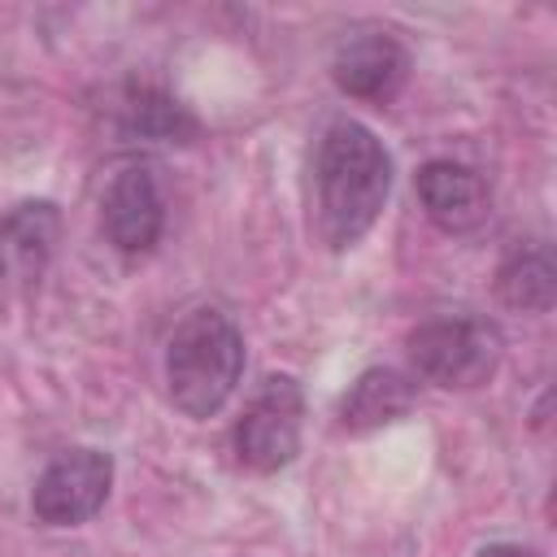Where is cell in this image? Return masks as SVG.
I'll return each mask as SVG.
<instances>
[{"label":"cell","mask_w":557,"mask_h":557,"mask_svg":"<svg viewBox=\"0 0 557 557\" xmlns=\"http://www.w3.org/2000/svg\"><path fill=\"white\" fill-rule=\"evenodd\" d=\"M409 366L435 387H479L500 366V331L474 313L426 318L409 331Z\"/></svg>","instance_id":"cell-3"},{"label":"cell","mask_w":557,"mask_h":557,"mask_svg":"<svg viewBox=\"0 0 557 557\" xmlns=\"http://www.w3.org/2000/svg\"><path fill=\"white\" fill-rule=\"evenodd\" d=\"M100 226L104 239L122 252V257H144L152 252V244L165 231V191L157 183L152 165H122L100 200Z\"/></svg>","instance_id":"cell-7"},{"label":"cell","mask_w":557,"mask_h":557,"mask_svg":"<svg viewBox=\"0 0 557 557\" xmlns=\"http://www.w3.org/2000/svg\"><path fill=\"white\" fill-rule=\"evenodd\" d=\"M244 374V335L222 309H191L165 348V387L187 418H213Z\"/></svg>","instance_id":"cell-2"},{"label":"cell","mask_w":557,"mask_h":557,"mask_svg":"<svg viewBox=\"0 0 557 557\" xmlns=\"http://www.w3.org/2000/svg\"><path fill=\"white\" fill-rule=\"evenodd\" d=\"M331 78L352 100L387 104L409 78V52L392 30H357L335 48Z\"/></svg>","instance_id":"cell-8"},{"label":"cell","mask_w":557,"mask_h":557,"mask_svg":"<svg viewBox=\"0 0 557 557\" xmlns=\"http://www.w3.org/2000/svg\"><path fill=\"white\" fill-rule=\"evenodd\" d=\"M474 557H540L535 548H527V544H509V540H496V544H483Z\"/></svg>","instance_id":"cell-13"},{"label":"cell","mask_w":557,"mask_h":557,"mask_svg":"<svg viewBox=\"0 0 557 557\" xmlns=\"http://www.w3.org/2000/svg\"><path fill=\"white\" fill-rule=\"evenodd\" d=\"M496 292L509 309L522 313H548L553 309V292H557V270H553V252L548 244H518L500 274H496Z\"/></svg>","instance_id":"cell-12"},{"label":"cell","mask_w":557,"mask_h":557,"mask_svg":"<svg viewBox=\"0 0 557 557\" xmlns=\"http://www.w3.org/2000/svg\"><path fill=\"white\" fill-rule=\"evenodd\" d=\"M117 126L126 139H144V144H191L200 122L187 113L183 100H174L161 87L148 83H131L117 100Z\"/></svg>","instance_id":"cell-11"},{"label":"cell","mask_w":557,"mask_h":557,"mask_svg":"<svg viewBox=\"0 0 557 557\" xmlns=\"http://www.w3.org/2000/svg\"><path fill=\"white\" fill-rule=\"evenodd\" d=\"M413 187H418V200H422L426 218L440 231H453V235L474 231L487 218V205H492L483 174L470 170V165H461V161H448V157L426 161L418 170Z\"/></svg>","instance_id":"cell-9"},{"label":"cell","mask_w":557,"mask_h":557,"mask_svg":"<svg viewBox=\"0 0 557 557\" xmlns=\"http://www.w3.org/2000/svg\"><path fill=\"white\" fill-rule=\"evenodd\" d=\"M418 400V383L405 370L392 366H374L366 374H357V383L344 392L339 400V426L344 431H379L396 418H405Z\"/></svg>","instance_id":"cell-10"},{"label":"cell","mask_w":557,"mask_h":557,"mask_svg":"<svg viewBox=\"0 0 557 557\" xmlns=\"http://www.w3.org/2000/svg\"><path fill=\"white\" fill-rule=\"evenodd\" d=\"M61 239V209L52 200H22L0 213V313L30 300L44 283Z\"/></svg>","instance_id":"cell-5"},{"label":"cell","mask_w":557,"mask_h":557,"mask_svg":"<svg viewBox=\"0 0 557 557\" xmlns=\"http://www.w3.org/2000/svg\"><path fill=\"white\" fill-rule=\"evenodd\" d=\"M313 187L322 244L331 252L352 248L374 226L392 191V157L383 139L352 117L331 122L313 157Z\"/></svg>","instance_id":"cell-1"},{"label":"cell","mask_w":557,"mask_h":557,"mask_svg":"<svg viewBox=\"0 0 557 557\" xmlns=\"http://www.w3.org/2000/svg\"><path fill=\"white\" fill-rule=\"evenodd\" d=\"M113 487V457L100 448H65L57 453L30 492V513L44 527H78L87 522Z\"/></svg>","instance_id":"cell-6"},{"label":"cell","mask_w":557,"mask_h":557,"mask_svg":"<svg viewBox=\"0 0 557 557\" xmlns=\"http://www.w3.org/2000/svg\"><path fill=\"white\" fill-rule=\"evenodd\" d=\"M300 418H305L300 383L292 374H270L248 400L244 418L235 422V457L257 474L283 470L300 453Z\"/></svg>","instance_id":"cell-4"}]
</instances>
